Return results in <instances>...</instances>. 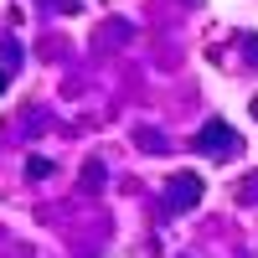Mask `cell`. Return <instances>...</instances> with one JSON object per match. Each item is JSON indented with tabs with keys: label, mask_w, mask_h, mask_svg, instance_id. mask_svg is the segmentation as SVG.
Masks as SVG:
<instances>
[{
	"label": "cell",
	"mask_w": 258,
	"mask_h": 258,
	"mask_svg": "<svg viewBox=\"0 0 258 258\" xmlns=\"http://www.w3.org/2000/svg\"><path fill=\"white\" fill-rule=\"evenodd\" d=\"M197 150L202 155H212V160H232L243 150V140L232 135V124H222V119H207L202 129H197Z\"/></svg>",
	"instance_id": "obj_1"
},
{
	"label": "cell",
	"mask_w": 258,
	"mask_h": 258,
	"mask_svg": "<svg viewBox=\"0 0 258 258\" xmlns=\"http://www.w3.org/2000/svg\"><path fill=\"white\" fill-rule=\"evenodd\" d=\"M6 83H11V68H0V93H6Z\"/></svg>",
	"instance_id": "obj_3"
},
{
	"label": "cell",
	"mask_w": 258,
	"mask_h": 258,
	"mask_svg": "<svg viewBox=\"0 0 258 258\" xmlns=\"http://www.w3.org/2000/svg\"><path fill=\"white\" fill-rule=\"evenodd\" d=\"M197 202H202V176H197V170H181V176L165 186V207L170 212H191Z\"/></svg>",
	"instance_id": "obj_2"
},
{
	"label": "cell",
	"mask_w": 258,
	"mask_h": 258,
	"mask_svg": "<svg viewBox=\"0 0 258 258\" xmlns=\"http://www.w3.org/2000/svg\"><path fill=\"white\" fill-rule=\"evenodd\" d=\"M253 114H258V98H253Z\"/></svg>",
	"instance_id": "obj_4"
}]
</instances>
